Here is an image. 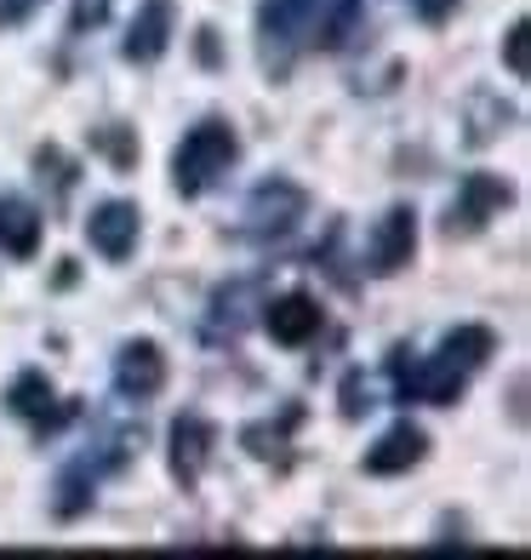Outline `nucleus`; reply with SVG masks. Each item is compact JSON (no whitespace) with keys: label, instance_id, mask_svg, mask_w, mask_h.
I'll list each match as a JSON object with an SVG mask.
<instances>
[{"label":"nucleus","instance_id":"obj_1","mask_svg":"<svg viewBox=\"0 0 531 560\" xmlns=\"http://www.w3.org/2000/svg\"><path fill=\"white\" fill-rule=\"evenodd\" d=\"M497 349V338L486 332V326H458L428 361H406V349H394V361H389V372H394V384H400V395L406 400H428V406H451L463 395V384L486 366V354Z\"/></svg>","mask_w":531,"mask_h":560},{"label":"nucleus","instance_id":"obj_2","mask_svg":"<svg viewBox=\"0 0 531 560\" xmlns=\"http://www.w3.org/2000/svg\"><path fill=\"white\" fill-rule=\"evenodd\" d=\"M235 161H240L235 126L229 120H200L184 132V143H177V155H172V184H177V195H206Z\"/></svg>","mask_w":531,"mask_h":560},{"label":"nucleus","instance_id":"obj_3","mask_svg":"<svg viewBox=\"0 0 531 560\" xmlns=\"http://www.w3.org/2000/svg\"><path fill=\"white\" fill-rule=\"evenodd\" d=\"M303 212H309V195H303V184H292V177H263V184L246 195L240 235H246V241H286L292 229L303 223Z\"/></svg>","mask_w":531,"mask_h":560},{"label":"nucleus","instance_id":"obj_4","mask_svg":"<svg viewBox=\"0 0 531 560\" xmlns=\"http://www.w3.org/2000/svg\"><path fill=\"white\" fill-rule=\"evenodd\" d=\"M258 35H263V58L286 63L303 35H315V0H263L258 7Z\"/></svg>","mask_w":531,"mask_h":560},{"label":"nucleus","instance_id":"obj_5","mask_svg":"<svg viewBox=\"0 0 531 560\" xmlns=\"http://www.w3.org/2000/svg\"><path fill=\"white\" fill-rule=\"evenodd\" d=\"M138 235H143V223H138L132 200H104V207H92V218H86V241H92L97 258H109V264L132 258Z\"/></svg>","mask_w":531,"mask_h":560},{"label":"nucleus","instance_id":"obj_6","mask_svg":"<svg viewBox=\"0 0 531 560\" xmlns=\"http://www.w3.org/2000/svg\"><path fill=\"white\" fill-rule=\"evenodd\" d=\"M115 389L126 400H149V395L166 389V354H161L155 338L120 343V354H115Z\"/></svg>","mask_w":531,"mask_h":560},{"label":"nucleus","instance_id":"obj_7","mask_svg":"<svg viewBox=\"0 0 531 560\" xmlns=\"http://www.w3.org/2000/svg\"><path fill=\"white\" fill-rule=\"evenodd\" d=\"M417 252V212L412 207H389L371 229V275H400Z\"/></svg>","mask_w":531,"mask_h":560},{"label":"nucleus","instance_id":"obj_8","mask_svg":"<svg viewBox=\"0 0 531 560\" xmlns=\"http://www.w3.org/2000/svg\"><path fill=\"white\" fill-rule=\"evenodd\" d=\"M509 184L503 177H492V172H469L463 177V189H458V200H451V229H480L486 218H497L503 207H509Z\"/></svg>","mask_w":531,"mask_h":560},{"label":"nucleus","instance_id":"obj_9","mask_svg":"<svg viewBox=\"0 0 531 560\" xmlns=\"http://www.w3.org/2000/svg\"><path fill=\"white\" fill-rule=\"evenodd\" d=\"M40 235H46V218H40L35 200L0 195V252H7V258H35Z\"/></svg>","mask_w":531,"mask_h":560},{"label":"nucleus","instance_id":"obj_10","mask_svg":"<svg viewBox=\"0 0 531 560\" xmlns=\"http://www.w3.org/2000/svg\"><path fill=\"white\" fill-rule=\"evenodd\" d=\"M263 326L274 332V343H286V349H303L315 332H320V303L309 292H286V298H274L269 303V315Z\"/></svg>","mask_w":531,"mask_h":560},{"label":"nucleus","instance_id":"obj_11","mask_svg":"<svg viewBox=\"0 0 531 560\" xmlns=\"http://www.w3.org/2000/svg\"><path fill=\"white\" fill-rule=\"evenodd\" d=\"M423 452H428L423 429L417 423H394L389 435L366 452V475H406L412 464H423Z\"/></svg>","mask_w":531,"mask_h":560},{"label":"nucleus","instance_id":"obj_12","mask_svg":"<svg viewBox=\"0 0 531 560\" xmlns=\"http://www.w3.org/2000/svg\"><path fill=\"white\" fill-rule=\"evenodd\" d=\"M172 40V7L166 0H149V7L132 18V35H126V58L132 63H155Z\"/></svg>","mask_w":531,"mask_h":560},{"label":"nucleus","instance_id":"obj_13","mask_svg":"<svg viewBox=\"0 0 531 560\" xmlns=\"http://www.w3.org/2000/svg\"><path fill=\"white\" fill-rule=\"evenodd\" d=\"M172 441H177V452H172L177 475H184V480H194V475H200V464H206V441H212V429H206V423H200V418L189 412V418H177Z\"/></svg>","mask_w":531,"mask_h":560},{"label":"nucleus","instance_id":"obj_14","mask_svg":"<svg viewBox=\"0 0 531 560\" xmlns=\"http://www.w3.org/2000/svg\"><path fill=\"white\" fill-rule=\"evenodd\" d=\"M12 412L17 418H46V412H52V384H46L40 372H23L12 384Z\"/></svg>","mask_w":531,"mask_h":560},{"label":"nucleus","instance_id":"obj_15","mask_svg":"<svg viewBox=\"0 0 531 560\" xmlns=\"http://www.w3.org/2000/svg\"><path fill=\"white\" fill-rule=\"evenodd\" d=\"M109 18V0H74V18H69V35H86V23L97 30V23Z\"/></svg>","mask_w":531,"mask_h":560},{"label":"nucleus","instance_id":"obj_16","mask_svg":"<svg viewBox=\"0 0 531 560\" xmlns=\"http://www.w3.org/2000/svg\"><path fill=\"white\" fill-rule=\"evenodd\" d=\"M46 0H0V30H17V23H30Z\"/></svg>","mask_w":531,"mask_h":560},{"label":"nucleus","instance_id":"obj_17","mask_svg":"<svg viewBox=\"0 0 531 560\" xmlns=\"http://www.w3.org/2000/svg\"><path fill=\"white\" fill-rule=\"evenodd\" d=\"M526 23H515V30H509V69L520 74V81H526V74H531V63H526Z\"/></svg>","mask_w":531,"mask_h":560},{"label":"nucleus","instance_id":"obj_18","mask_svg":"<svg viewBox=\"0 0 531 560\" xmlns=\"http://www.w3.org/2000/svg\"><path fill=\"white\" fill-rule=\"evenodd\" d=\"M412 12H417L423 23H446L451 12H458V0H412Z\"/></svg>","mask_w":531,"mask_h":560}]
</instances>
